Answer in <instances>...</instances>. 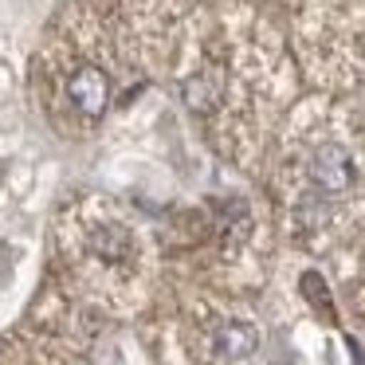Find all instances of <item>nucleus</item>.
<instances>
[{"instance_id":"2","label":"nucleus","mask_w":365,"mask_h":365,"mask_svg":"<svg viewBox=\"0 0 365 365\" xmlns=\"http://www.w3.org/2000/svg\"><path fill=\"white\" fill-rule=\"evenodd\" d=\"M63 95L71 98V106L83 114V118L98 122L106 114V103H110V79H106L103 67L83 63V67H75V75L67 79Z\"/></svg>"},{"instance_id":"3","label":"nucleus","mask_w":365,"mask_h":365,"mask_svg":"<svg viewBox=\"0 0 365 365\" xmlns=\"http://www.w3.org/2000/svg\"><path fill=\"white\" fill-rule=\"evenodd\" d=\"M255 346H259V334H255L252 322H224L216 330V354L224 361H244V357L255 354Z\"/></svg>"},{"instance_id":"1","label":"nucleus","mask_w":365,"mask_h":365,"mask_svg":"<svg viewBox=\"0 0 365 365\" xmlns=\"http://www.w3.org/2000/svg\"><path fill=\"white\" fill-rule=\"evenodd\" d=\"M307 181L318 197H346L357 181V165L354 153L341 142H318L307 158Z\"/></svg>"}]
</instances>
